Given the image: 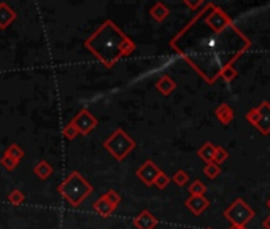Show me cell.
I'll list each match as a JSON object with an SVG mask.
<instances>
[{
    "instance_id": "obj_13",
    "label": "cell",
    "mask_w": 270,
    "mask_h": 229,
    "mask_svg": "<svg viewBox=\"0 0 270 229\" xmlns=\"http://www.w3.org/2000/svg\"><path fill=\"white\" fill-rule=\"evenodd\" d=\"M54 172V167L46 161V159H42L34 166V173L35 177L40 178V180H48Z\"/></svg>"
},
{
    "instance_id": "obj_8",
    "label": "cell",
    "mask_w": 270,
    "mask_h": 229,
    "mask_svg": "<svg viewBox=\"0 0 270 229\" xmlns=\"http://www.w3.org/2000/svg\"><path fill=\"white\" fill-rule=\"evenodd\" d=\"M132 223H134L135 229H154L159 223V219L152 215L148 208H145V210H142L137 216H134Z\"/></svg>"
},
{
    "instance_id": "obj_22",
    "label": "cell",
    "mask_w": 270,
    "mask_h": 229,
    "mask_svg": "<svg viewBox=\"0 0 270 229\" xmlns=\"http://www.w3.org/2000/svg\"><path fill=\"white\" fill-rule=\"evenodd\" d=\"M0 166H2L4 169H6V170H14L18 166H20V162L18 161H14L13 158H10V156H6V154H4L2 158H0Z\"/></svg>"
},
{
    "instance_id": "obj_29",
    "label": "cell",
    "mask_w": 270,
    "mask_h": 229,
    "mask_svg": "<svg viewBox=\"0 0 270 229\" xmlns=\"http://www.w3.org/2000/svg\"><path fill=\"white\" fill-rule=\"evenodd\" d=\"M264 227L266 229H270V216L266 218V221H264Z\"/></svg>"
},
{
    "instance_id": "obj_16",
    "label": "cell",
    "mask_w": 270,
    "mask_h": 229,
    "mask_svg": "<svg viewBox=\"0 0 270 229\" xmlns=\"http://www.w3.org/2000/svg\"><path fill=\"white\" fill-rule=\"evenodd\" d=\"M214 150H216V146H214L212 142H206V143H204V145L200 146L199 151H197V154H199L200 159H204L206 164H208V162H213Z\"/></svg>"
},
{
    "instance_id": "obj_17",
    "label": "cell",
    "mask_w": 270,
    "mask_h": 229,
    "mask_svg": "<svg viewBox=\"0 0 270 229\" xmlns=\"http://www.w3.org/2000/svg\"><path fill=\"white\" fill-rule=\"evenodd\" d=\"M4 154H6V156H10V158H13L14 161L20 162V161L24 158V150H22L18 143H12V145L5 150Z\"/></svg>"
},
{
    "instance_id": "obj_30",
    "label": "cell",
    "mask_w": 270,
    "mask_h": 229,
    "mask_svg": "<svg viewBox=\"0 0 270 229\" xmlns=\"http://www.w3.org/2000/svg\"><path fill=\"white\" fill-rule=\"evenodd\" d=\"M230 229H246L245 226H232Z\"/></svg>"
},
{
    "instance_id": "obj_15",
    "label": "cell",
    "mask_w": 270,
    "mask_h": 229,
    "mask_svg": "<svg viewBox=\"0 0 270 229\" xmlns=\"http://www.w3.org/2000/svg\"><path fill=\"white\" fill-rule=\"evenodd\" d=\"M214 115H216V118L220 120V123L224 124V126L230 124L232 120H234V110H232L228 104H221L218 108L214 110Z\"/></svg>"
},
{
    "instance_id": "obj_26",
    "label": "cell",
    "mask_w": 270,
    "mask_h": 229,
    "mask_svg": "<svg viewBox=\"0 0 270 229\" xmlns=\"http://www.w3.org/2000/svg\"><path fill=\"white\" fill-rule=\"evenodd\" d=\"M62 135H64L67 140H74L75 137H78L80 134H78V131L75 129L74 126H72L70 123H67L64 127H62Z\"/></svg>"
},
{
    "instance_id": "obj_10",
    "label": "cell",
    "mask_w": 270,
    "mask_h": 229,
    "mask_svg": "<svg viewBox=\"0 0 270 229\" xmlns=\"http://www.w3.org/2000/svg\"><path fill=\"white\" fill-rule=\"evenodd\" d=\"M256 108H258L259 118H258V123L254 126L262 134H268L270 132V104L262 102V105H259Z\"/></svg>"
},
{
    "instance_id": "obj_23",
    "label": "cell",
    "mask_w": 270,
    "mask_h": 229,
    "mask_svg": "<svg viewBox=\"0 0 270 229\" xmlns=\"http://www.w3.org/2000/svg\"><path fill=\"white\" fill-rule=\"evenodd\" d=\"M229 158V153L222 148V146H216V150H214V156H213V162L214 164H222L224 161H226Z\"/></svg>"
},
{
    "instance_id": "obj_24",
    "label": "cell",
    "mask_w": 270,
    "mask_h": 229,
    "mask_svg": "<svg viewBox=\"0 0 270 229\" xmlns=\"http://www.w3.org/2000/svg\"><path fill=\"white\" fill-rule=\"evenodd\" d=\"M170 181H172V180H170V177L167 175V173L166 172H160L159 175L156 177V180H154V186L159 188V189H166L168 186Z\"/></svg>"
},
{
    "instance_id": "obj_1",
    "label": "cell",
    "mask_w": 270,
    "mask_h": 229,
    "mask_svg": "<svg viewBox=\"0 0 270 229\" xmlns=\"http://www.w3.org/2000/svg\"><path fill=\"white\" fill-rule=\"evenodd\" d=\"M83 47L106 69L114 67L116 62L129 58L137 50L135 42L112 20H105L98 26L84 40Z\"/></svg>"
},
{
    "instance_id": "obj_3",
    "label": "cell",
    "mask_w": 270,
    "mask_h": 229,
    "mask_svg": "<svg viewBox=\"0 0 270 229\" xmlns=\"http://www.w3.org/2000/svg\"><path fill=\"white\" fill-rule=\"evenodd\" d=\"M104 148L110 153L116 161H124L135 148H137V142H135L122 127H116V131H113L104 140Z\"/></svg>"
},
{
    "instance_id": "obj_12",
    "label": "cell",
    "mask_w": 270,
    "mask_h": 229,
    "mask_svg": "<svg viewBox=\"0 0 270 229\" xmlns=\"http://www.w3.org/2000/svg\"><path fill=\"white\" fill-rule=\"evenodd\" d=\"M156 89L162 96H170L176 89V83L172 77L168 75H162L158 81H156Z\"/></svg>"
},
{
    "instance_id": "obj_18",
    "label": "cell",
    "mask_w": 270,
    "mask_h": 229,
    "mask_svg": "<svg viewBox=\"0 0 270 229\" xmlns=\"http://www.w3.org/2000/svg\"><path fill=\"white\" fill-rule=\"evenodd\" d=\"M188 191H189V194H191V196H204L206 193V186L204 185L200 180H194L191 185H189Z\"/></svg>"
},
{
    "instance_id": "obj_4",
    "label": "cell",
    "mask_w": 270,
    "mask_h": 229,
    "mask_svg": "<svg viewBox=\"0 0 270 229\" xmlns=\"http://www.w3.org/2000/svg\"><path fill=\"white\" fill-rule=\"evenodd\" d=\"M120 204H121V196L114 189H108L105 194H102L92 204V208L97 215H100L102 218H108L116 212Z\"/></svg>"
},
{
    "instance_id": "obj_6",
    "label": "cell",
    "mask_w": 270,
    "mask_h": 229,
    "mask_svg": "<svg viewBox=\"0 0 270 229\" xmlns=\"http://www.w3.org/2000/svg\"><path fill=\"white\" fill-rule=\"evenodd\" d=\"M68 123L75 127L80 135H89L97 127L98 120L91 113V110L81 108L80 112L74 118H72Z\"/></svg>"
},
{
    "instance_id": "obj_27",
    "label": "cell",
    "mask_w": 270,
    "mask_h": 229,
    "mask_svg": "<svg viewBox=\"0 0 270 229\" xmlns=\"http://www.w3.org/2000/svg\"><path fill=\"white\" fill-rule=\"evenodd\" d=\"M258 118H259V113H258V108H253L250 110V112L246 113V120L251 123V124H256L258 123Z\"/></svg>"
},
{
    "instance_id": "obj_31",
    "label": "cell",
    "mask_w": 270,
    "mask_h": 229,
    "mask_svg": "<svg viewBox=\"0 0 270 229\" xmlns=\"http://www.w3.org/2000/svg\"><path fill=\"white\" fill-rule=\"evenodd\" d=\"M267 205H268V208H270V199L267 200Z\"/></svg>"
},
{
    "instance_id": "obj_19",
    "label": "cell",
    "mask_w": 270,
    "mask_h": 229,
    "mask_svg": "<svg viewBox=\"0 0 270 229\" xmlns=\"http://www.w3.org/2000/svg\"><path fill=\"white\" fill-rule=\"evenodd\" d=\"M24 199H26V196L21 189H13V191H10V194L6 196V200L13 205H21L24 202Z\"/></svg>"
},
{
    "instance_id": "obj_32",
    "label": "cell",
    "mask_w": 270,
    "mask_h": 229,
    "mask_svg": "<svg viewBox=\"0 0 270 229\" xmlns=\"http://www.w3.org/2000/svg\"><path fill=\"white\" fill-rule=\"evenodd\" d=\"M206 229H212V227H206Z\"/></svg>"
},
{
    "instance_id": "obj_28",
    "label": "cell",
    "mask_w": 270,
    "mask_h": 229,
    "mask_svg": "<svg viewBox=\"0 0 270 229\" xmlns=\"http://www.w3.org/2000/svg\"><path fill=\"white\" fill-rule=\"evenodd\" d=\"M184 4H186L189 8H192V10H194V8H197V7H200V5H202V2H189V0H184Z\"/></svg>"
},
{
    "instance_id": "obj_21",
    "label": "cell",
    "mask_w": 270,
    "mask_h": 229,
    "mask_svg": "<svg viewBox=\"0 0 270 229\" xmlns=\"http://www.w3.org/2000/svg\"><path fill=\"white\" fill-rule=\"evenodd\" d=\"M204 173L208 178H216L221 173V167L218 166V164H214V162H208V164H205Z\"/></svg>"
},
{
    "instance_id": "obj_9",
    "label": "cell",
    "mask_w": 270,
    "mask_h": 229,
    "mask_svg": "<svg viewBox=\"0 0 270 229\" xmlns=\"http://www.w3.org/2000/svg\"><path fill=\"white\" fill-rule=\"evenodd\" d=\"M18 20V13L6 2H0V31H6Z\"/></svg>"
},
{
    "instance_id": "obj_11",
    "label": "cell",
    "mask_w": 270,
    "mask_h": 229,
    "mask_svg": "<svg viewBox=\"0 0 270 229\" xmlns=\"http://www.w3.org/2000/svg\"><path fill=\"white\" fill-rule=\"evenodd\" d=\"M184 205L188 207L189 212H192L194 215H200L208 208L210 202L205 199V196H191L189 199H186Z\"/></svg>"
},
{
    "instance_id": "obj_5",
    "label": "cell",
    "mask_w": 270,
    "mask_h": 229,
    "mask_svg": "<svg viewBox=\"0 0 270 229\" xmlns=\"http://www.w3.org/2000/svg\"><path fill=\"white\" fill-rule=\"evenodd\" d=\"M224 216H228V219L234 226H245L254 216V212L245 204V200L237 199L236 202L230 204L229 208H226Z\"/></svg>"
},
{
    "instance_id": "obj_20",
    "label": "cell",
    "mask_w": 270,
    "mask_h": 229,
    "mask_svg": "<svg viewBox=\"0 0 270 229\" xmlns=\"http://www.w3.org/2000/svg\"><path fill=\"white\" fill-rule=\"evenodd\" d=\"M170 180H172L176 186H184L186 183L189 181V175H188L184 170L180 169V170H176V172L174 173V177H170Z\"/></svg>"
},
{
    "instance_id": "obj_25",
    "label": "cell",
    "mask_w": 270,
    "mask_h": 229,
    "mask_svg": "<svg viewBox=\"0 0 270 229\" xmlns=\"http://www.w3.org/2000/svg\"><path fill=\"white\" fill-rule=\"evenodd\" d=\"M220 77H222L226 81H232L234 78L237 77V70L234 69V66L230 64V66H226L222 70H221V73H220Z\"/></svg>"
},
{
    "instance_id": "obj_14",
    "label": "cell",
    "mask_w": 270,
    "mask_h": 229,
    "mask_svg": "<svg viewBox=\"0 0 270 229\" xmlns=\"http://www.w3.org/2000/svg\"><path fill=\"white\" fill-rule=\"evenodd\" d=\"M150 15H151V18H152V20H154V21L162 23V21L167 20V18H168L170 10H168V7H167L164 2H156L154 5L151 7Z\"/></svg>"
},
{
    "instance_id": "obj_2",
    "label": "cell",
    "mask_w": 270,
    "mask_h": 229,
    "mask_svg": "<svg viewBox=\"0 0 270 229\" xmlns=\"http://www.w3.org/2000/svg\"><path fill=\"white\" fill-rule=\"evenodd\" d=\"M94 186L78 170H72L68 175L59 183L58 193L70 207H80L88 196H91Z\"/></svg>"
},
{
    "instance_id": "obj_7",
    "label": "cell",
    "mask_w": 270,
    "mask_h": 229,
    "mask_svg": "<svg viewBox=\"0 0 270 229\" xmlns=\"http://www.w3.org/2000/svg\"><path fill=\"white\" fill-rule=\"evenodd\" d=\"M160 172H162L160 167L158 166L154 161L146 159L137 170H135V175H137V178L143 183V185L154 186V180H156V177L159 175Z\"/></svg>"
}]
</instances>
